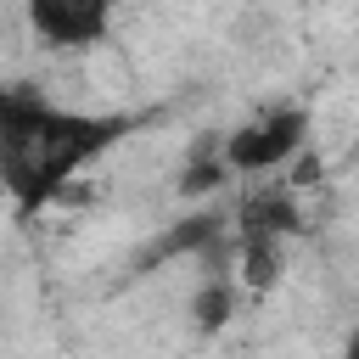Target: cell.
Wrapping results in <instances>:
<instances>
[{
	"label": "cell",
	"mask_w": 359,
	"mask_h": 359,
	"mask_svg": "<svg viewBox=\"0 0 359 359\" xmlns=\"http://www.w3.org/2000/svg\"><path fill=\"white\" fill-rule=\"evenodd\" d=\"M140 129L129 107H67L39 84H0V191L17 219H39L90 163Z\"/></svg>",
	"instance_id": "obj_1"
},
{
	"label": "cell",
	"mask_w": 359,
	"mask_h": 359,
	"mask_svg": "<svg viewBox=\"0 0 359 359\" xmlns=\"http://www.w3.org/2000/svg\"><path fill=\"white\" fill-rule=\"evenodd\" d=\"M309 140H314V112L303 101H275L224 135V163L236 180H264L280 174Z\"/></svg>",
	"instance_id": "obj_2"
},
{
	"label": "cell",
	"mask_w": 359,
	"mask_h": 359,
	"mask_svg": "<svg viewBox=\"0 0 359 359\" xmlns=\"http://www.w3.org/2000/svg\"><path fill=\"white\" fill-rule=\"evenodd\" d=\"M22 28L45 50H95L112 39L118 0H17Z\"/></svg>",
	"instance_id": "obj_3"
},
{
	"label": "cell",
	"mask_w": 359,
	"mask_h": 359,
	"mask_svg": "<svg viewBox=\"0 0 359 359\" xmlns=\"http://www.w3.org/2000/svg\"><path fill=\"white\" fill-rule=\"evenodd\" d=\"M236 224H230V213L219 208V202H191V213H180L174 224H163L157 236H151V247L129 264L135 275H151V269H168V264H191L208 241H219V236H230Z\"/></svg>",
	"instance_id": "obj_4"
},
{
	"label": "cell",
	"mask_w": 359,
	"mask_h": 359,
	"mask_svg": "<svg viewBox=\"0 0 359 359\" xmlns=\"http://www.w3.org/2000/svg\"><path fill=\"white\" fill-rule=\"evenodd\" d=\"M230 224H236V236H280V241H292V236L309 230V213H303V202H297V191L286 180H252L236 196Z\"/></svg>",
	"instance_id": "obj_5"
},
{
	"label": "cell",
	"mask_w": 359,
	"mask_h": 359,
	"mask_svg": "<svg viewBox=\"0 0 359 359\" xmlns=\"http://www.w3.org/2000/svg\"><path fill=\"white\" fill-rule=\"evenodd\" d=\"M230 163H224V135L219 129H202L185 140L180 151V168H174V196L180 202H213L224 185H230Z\"/></svg>",
	"instance_id": "obj_6"
},
{
	"label": "cell",
	"mask_w": 359,
	"mask_h": 359,
	"mask_svg": "<svg viewBox=\"0 0 359 359\" xmlns=\"http://www.w3.org/2000/svg\"><path fill=\"white\" fill-rule=\"evenodd\" d=\"M241 314V280L236 275H196L185 292V325L196 337H224Z\"/></svg>",
	"instance_id": "obj_7"
},
{
	"label": "cell",
	"mask_w": 359,
	"mask_h": 359,
	"mask_svg": "<svg viewBox=\"0 0 359 359\" xmlns=\"http://www.w3.org/2000/svg\"><path fill=\"white\" fill-rule=\"evenodd\" d=\"M286 275V241L280 236H236V280L241 292H269Z\"/></svg>",
	"instance_id": "obj_8"
},
{
	"label": "cell",
	"mask_w": 359,
	"mask_h": 359,
	"mask_svg": "<svg viewBox=\"0 0 359 359\" xmlns=\"http://www.w3.org/2000/svg\"><path fill=\"white\" fill-rule=\"evenodd\" d=\"M337 359H359V325L348 331V342H342V353H337Z\"/></svg>",
	"instance_id": "obj_9"
},
{
	"label": "cell",
	"mask_w": 359,
	"mask_h": 359,
	"mask_svg": "<svg viewBox=\"0 0 359 359\" xmlns=\"http://www.w3.org/2000/svg\"><path fill=\"white\" fill-rule=\"evenodd\" d=\"M11 28H17V22H11V11H6V6H0V45H6V39H11Z\"/></svg>",
	"instance_id": "obj_10"
}]
</instances>
